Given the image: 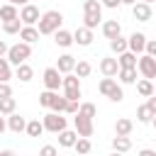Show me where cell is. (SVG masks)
Masks as SVG:
<instances>
[{"mask_svg": "<svg viewBox=\"0 0 156 156\" xmlns=\"http://www.w3.org/2000/svg\"><path fill=\"white\" fill-rule=\"evenodd\" d=\"M39 156H58V151H56V146L46 144V146H41V149H39Z\"/></svg>", "mask_w": 156, "mask_h": 156, "instance_id": "f35d334b", "label": "cell"}, {"mask_svg": "<svg viewBox=\"0 0 156 156\" xmlns=\"http://www.w3.org/2000/svg\"><path fill=\"white\" fill-rule=\"evenodd\" d=\"M90 71H93V66H90L88 61H78V63H76V71H73V73H76L78 78H88V76H90Z\"/></svg>", "mask_w": 156, "mask_h": 156, "instance_id": "e575fe53", "label": "cell"}, {"mask_svg": "<svg viewBox=\"0 0 156 156\" xmlns=\"http://www.w3.org/2000/svg\"><path fill=\"white\" fill-rule=\"evenodd\" d=\"M5 129H7V122H5V117H2V115H0V134H2V132H5Z\"/></svg>", "mask_w": 156, "mask_h": 156, "instance_id": "c3c4849f", "label": "cell"}, {"mask_svg": "<svg viewBox=\"0 0 156 156\" xmlns=\"http://www.w3.org/2000/svg\"><path fill=\"white\" fill-rule=\"evenodd\" d=\"M73 41L80 44V46H90V44H93V29H88V27H78V29L73 32Z\"/></svg>", "mask_w": 156, "mask_h": 156, "instance_id": "9a60e30c", "label": "cell"}, {"mask_svg": "<svg viewBox=\"0 0 156 156\" xmlns=\"http://www.w3.org/2000/svg\"><path fill=\"white\" fill-rule=\"evenodd\" d=\"M22 27H24V24H22L20 17H17V20H10V22H2V32H5V34H20Z\"/></svg>", "mask_w": 156, "mask_h": 156, "instance_id": "f1b7e54d", "label": "cell"}, {"mask_svg": "<svg viewBox=\"0 0 156 156\" xmlns=\"http://www.w3.org/2000/svg\"><path fill=\"white\" fill-rule=\"evenodd\" d=\"M132 15H134L136 22H149L154 12H151V5H146V2H136V5L132 7Z\"/></svg>", "mask_w": 156, "mask_h": 156, "instance_id": "4fadbf2b", "label": "cell"}, {"mask_svg": "<svg viewBox=\"0 0 156 156\" xmlns=\"http://www.w3.org/2000/svg\"><path fill=\"white\" fill-rule=\"evenodd\" d=\"M7 129L10 132H15V134H20V132H27V119L22 117V115H10L7 117Z\"/></svg>", "mask_w": 156, "mask_h": 156, "instance_id": "2e32d148", "label": "cell"}, {"mask_svg": "<svg viewBox=\"0 0 156 156\" xmlns=\"http://www.w3.org/2000/svg\"><path fill=\"white\" fill-rule=\"evenodd\" d=\"M132 129H134V122L127 119V117H119V119L115 122V136H129Z\"/></svg>", "mask_w": 156, "mask_h": 156, "instance_id": "e0dca14e", "label": "cell"}, {"mask_svg": "<svg viewBox=\"0 0 156 156\" xmlns=\"http://www.w3.org/2000/svg\"><path fill=\"white\" fill-rule=\"evenodd\" d=\"M61 22H63V15L58 10H49V12L41 15L37 29H39V34H56L61 29Z\"/></svg>", "mask_w": 156, "mask_h": 156, "instance_id": "6da1fadb", "label": "cell"}, {"mask_svg": "<svg viewBox=\"0 0 156 156\" xmlns=\"http://www.w3.org/2000/svg\"><path fill=\"white\" fill-rule=\"evenodd\" d=\"M78 110H80V105H78V102H71V100H68V110H66V112H68V115H78Z\"/></svg>", "mask_w": 156, "mask_h": 156, "instance_id": "b9f144b4", "label": "cell"}, {"mask_svg": "<svg viewBox=\"0 0 156 156\" xmlns=\"http://www.w3.org/2000/svg\"><path fill=\"white\" fill-rule=\"evenodd\" d=\"M63 98L71 100V102H78V98H80V78L76 73L63 76Z\"/></svg>", "mask_w": 156, "mask_h": 156, "instance_id": "277c9868", "label": "cell"}, {"mask_svg": "<svg viewBox=\"0 0 156 156\" xmlns=\"http://www.w3.org/2000/svg\"><path fill=\"white\" fill-rule=\"evenodd\" d=\"M20 20H22V24H24V27H34V24L41 20L39 7H37V5H32V2H29V5H24V7L20 10Z\"/></svg>", "mask_w": 156, "mask_h": 156, "instance_id": "ba28073f", "label": "cell"}, {"mask_svg": "<svg viewBox=\"0 0 156 156\" xmlns=\"http://www.w3.org/2000/svg\"><path fill=\"white\" fill-rule=\"evenodd\" d=\"M0 156H17L12 149H5V151H0Z\"/></svg>", "mask_w": 156, "mask_h": 156, "instance_id": "681fc988", "label": "cell"}, {"mask_svg": "<svg viewBox=\"0 0 156 156\" xmlns=\"http://www.w3.org/2000/svg\"><path fill=\"white\" fill-rule=\"evenodd\" d=\"M151 124H154V129H156V115H154V119H151Z\"/></svg>", "mask_w": 156, "mask_h": 156, "instance_id": "816d5d0a", "label": "cell"}, {"mask_svg": "<svg viewBox=\"0 0 156 156\" xmlns=\"http://www.w3.org/2000/svg\"><path fill=\"white\" fill-rule=\"evenodd\" d=\"M117 63H119V68H136L139 58H136V54L124 51V54H119V56H117Z\"/></svg>", "mask_w": 156, "mask_h": 156, "instance_id": "ffe728a7", "label": "cell"}, {"mask_svg": "<svg viewBox=\"0 0 156 156\" xmlns=\"http://www.w3.org/2000/svg\"><path fill=\"white\" fill-rule=\"evenodd\" d=\"M127 41H129V51H132V54H144V51H146V41H149V39H146V34H144V32H134V34H129V39H127Z\"/></svg>", "mask_w": 156, "mask_h": 156, "instance_id": "8fae6325", "label": "cell"}, {"mask_svg": "<svg viewBox=\"0 0 156 156\" xmlns=\"http://www.w3.org/2000/svg\"><path fill=\"white\" fill-rule=\"evenodd\" d=\"M7 2H10V5H15V7H17V5H20V7L29 5V0H7Z\"/></svg>", "mask_w": 156, "mask_h": 156, "instance_id": "bcb514c9", "label": "cell"}, {"mask_svg": "<svg viewBox=\"0 0 156 156\" xmlns=\"http://www.w3.org/2000/svg\"><path fill=\"white\" fill-rule=\"evenodd\" d=\"M46 129H44V122H39V119H32V122H27V134L29 136H41Z\"/></svg>", "mask_w": 156, "mask_h": 156, "instance_id": "1f68e13d", "label": "cell"}, {"mask_svg": "<svg viewBox=\"0 0 156 156\" xmlns=\"http://www.w3.org/2000/svg\"><path fill=\"white\" fill-rule=\"evenodd\" d=\"M73 127H76L78 136H85V139H90V136H93V119L83 117L80 112H78V115L73 117Z\"/></svg>", "mask_w": 156, "mask_h": 156, "instance_id": "30bf717a", "label": "cell"}, {"mask_svg": "<svg viewBox=\"0 0 156 156\" xmlns=\"http://www.w3.org/2000/svg\"><path fill=\"white\" fill-rule=\"evenodd\" d=\"M12 78V71H10V61L7 58H0V83H7Z\"/></svg>", "mask_w": 156, "mask_h": 156, "instance_id": "8d00e7d4", "label": "cell"}, {"mask_svg": "<svg viewBox=\"0 0 156 156\" xmlns=\"http://www.w3.org/2000/svg\"><path fill=\"white\" fill-rule=\"evenodd\" d=\"M15 110H17V100L15 98H2L0 100V115H15Z\"/></svg>", "mask_w": 156, "mask_h": 156, "instance_id": "83f0119b", "label": "cell"}, {"mask_svg": "<svg viewBox=\"0 0 156 156\" xmlns=\"http://www.w3.org/2000/svg\"><path fill=\"white\" fill-rule=\"evenodd\" d=\"M2 98H12V88H10V83H0V100Z\"/></svg>", "mask_w": 156, "mask_h": 156, "instance_id": "ab89813d", "label": "cell"}, {"mask_svg": "<svg viewBox=\"0 0 156 156\" xmlns=\"http://www.w3.org/2000/svg\"><path fill=\"white\" fill-rule=\"evenodd\" d=\"M102 5H105V7H112V10H115V7H119L122 2H119V0H102Z\"/></svg>", "mask_w": 156, "mask_h": 156, "instance_id": "7bdbcfd3", "label": "cell"}, {"mask_svg": "<svg viewBox=\"0 0 156 156\" xmlns=\"http://www.w3.org/2000/svg\"><path fill=\"white\" fill-rule=\"evenodd\" d=\"M136 119H139L141 124H146V122H151V119H154V112L149 110V105H146V102L136 107Z\"/></svg>", "mask_w": 156, "mask_h": 156, "instance_id": "4dcf8cb0", "label": "cell"}, {"mask_svg": "<svg viewBox=\"0 0 156 156\" xmlns=\"http://www.w3.org/2000/svg\"><path fill=\"white\" fill-rule=\"evenodd\" d=\"M141 2H146V5H151V2H154V0H141Z\"/></svg>", "mask_w": 156, "mask_h": 156, "instance_id": "f5cc1de1", "label": "cell"}, {"mask_svg": "<svg viewBox=\"0 0 156 156\" xmlns=\"http://www.w3.org/2000/svg\"><path fill=\"white\" fill-rule=\"evenodd\" d=\"M76 141H78V132H73V129H63L58 134V146H63V149L76 146Z\"/></svg>", "mask_w": 156, "mask_h": 156, "instance_id": "d6986e66", "label": "cell"}, {"mask_svg": "<svg viewBox=\"0 0 156 156\" xmlns=\"http://www.w3.org/2000/svg\"><path fill=\"white\" fill-rule=\"evenodd\" d=\"M98 90H100L105 98H110L112 102H122V98H124V93H122V88L117 85L115 78H102L100 85H98Z\"/></svg>", "mask_w": 156, "mask_h": 156, "instance_id": "5b68a950", "label": "cell"}, {"mask_svg": "<svg viewBox=\"0 0 156 156\" xmlns=\"http://www.w3.org/2000/svg\"><path fill=\"white\" fill-rule=\"evenodd\" d=\"M102 34H105L107 39H115V37L122 34V24H119L117 20H107V22H102Z\"/></svg>", "mask_w": 156, "mask_h": 156, "instance_id": "ac0fdd59", "label": "cell"}, {"mask_svg": "<svg viewBox=\"0 0 156 156\" xmlns=\"http://www.w3.org/2000/svg\"><path fill=\"white\" fill-rule=\"evenodd\" d=\"M78 112H80L83 117H88V119H95V117H98V107H95L93 102H83Z\"/></svg>", "mask_w": 156, "mask_h": 156, "instance_id": "d590c367", "label": "cell"}, {"mask_svg": "<svg viewBox=\"0 0 156 156\" xmlns=\"http://www.w3.org/2000/svg\"><path fill=\"white\" fill-rule=\"evenodd\" d=\"M139 156H156V151H154V149H141Z\"/></svg>", "mask_w": 156, "mask_h": 156, "instance_id": "7dc6e473", "label": "cell"}, {"mask_svg": "<svg viewBox=\"0 0 156 156\" xmlns=\"http://www.w3.org/2000/svg\"><path fill=\"white\" fill-rule=\"evenodd\" d=\"M112 149H115L117 154H124V151L132 149V139H129V136H115V139H112Z\"/></svg>", "mask_w": 156, "mask_h": 156, "instance_id": "4316f807", "label": "cell"}, {"mask_svg": "<svg viewBox=\"0 0 156 156\" xmlns=\"http://www.w3.org/2000/svg\"><path fill=\"white\" fill-rule=\"evenodd\" d=\"M110 49L119 56V54H124V51H129V41L119 34V37H115V39H110Z\"/></svg>", "mask_w": 156, "mask_h": 156, "instance_id": "7402d4cb", "label": "cell"}, {"mask_svg": "<svg viewBox=\"0 0 156 156\" xmlns=\"http://www.w3.org/2000/svg\"><path fill=\"white\" fill-rule=\"evenodd\" d=\"M51 112H56V115H61V112H66L68 110V100L63 98V95H58L56 93V98H54V102H51V107H49Z\"/></svg>", "mask_w": 156, "mask_h": 156, "instance_id": "f546056e", "label": "cell"}, {"mask_svg": "<svg viewBox=\"0 0 156 156\" xmlns=\"http://www.w3.org/2000/svg\"><path fill=\"white\" fill-rule=\"evenodd\" d=\"M76 58L71 56V54H63V56H58V63H56V68H58V73L61 76H68V73H73L76 71Z\"/></svg>", "mask_w": 156, "mask_h": 156, "instance_id": "7c38bea8", "label": "cell"}, {"mask_svg": "<svg viewBox=\"0 0 156 156\" xmlns=\"http://www.w3.org/2000/svg\"><path fill=\"white\" fill-rule=\"evenodd\" d=\"M7 51H10V46H7V44H5L2 39H0V58H2V56H5Z\"/></svg>", "mask_w": 156, "mask_h": 156, "instance_id": "f6af8a7d", "label": "cell"}, {"mask_svg": "<svg viewBox=\"0 0 156 156\" xmlns=\"http://www.w3.org/2000/svg\"><path fill=\"white\" fill-rule=\"evenodd\" d=\"M144 54H149V56L156 58V39H149V41H146V51H144Z\"/></svg>", "mask_w": 156, "mask_h": 156, "instance_id": "60d3db41", "label": "cell"}, {"mask_svg": "<svg viewBox=\"0 0 156 156\" xmlns=\"http://www.w3.org/2000/svg\"><path fill=\"white\" fill-rule=\"evenodd\" d=\"M136 93H139L141 98H151V95H154V83H151L149 78L136 80Z\"/></svg>", "mask_w": 156, "mask_h": 156, "instance_id": "484cf974", "label": "cell"}, {"mask_svg": "<svg viewBox=\"0 0 156 156\" xmlns=\"http://www.w3.org/2000/svg\"><path fill=\"white\" fill-rule=\"evenodd\" d=\"M83 12H85V24L83 27H88V29H95L98 24H100V20H102V2L100 0H85L83 2Z\"/></svg>", "mask_w": 156, "mask_h": 156, "instance_id": "7a4b0ae2", "label": "cell"}, {"mask_svg": "<svg viewBox=\"0 0 156 156\" xmlns=\"http://www.w3.org/2000/svg\"><path fill=\"white\" fill-rule=\"evenodd\" d=\"M54 98H56V93H54V90H46V93L39 95V105H41V107H51Z\"/></svg>", "mask_w": 156, "mask_h": 156, "instance_id": "74e56055", "label": "cell"}, {"mask_svg": "<svg viewBox=\"0 0 156 156\" xmlns=\"http://www.w3.org/2000/svg\"><path fill=\"white\" fill-rule=\"evenodd\" d=\"M54 41H56L58 46H63V49L71 46V44H76V41H73V32H66V29H58V32L54 34Z\"/></svg>", "mask_w": 156, "mask_h": 156, "instance_id": "44dd1931", "label": "cell"}, {"mask_svg": "<svg viewBox=\"0 0 156 156\" xmlns=\"http://www.w3.org/2000/svg\"><path fill=\"white\" fill-rule=\"evenodd\" d=\"M100 73H102L105 78H115V76L119 73L117 58H102V61H100Z\"/></svg>", "mask_w": 156, "mask_h": 156, "instance_id": "5bb4252c", "label": "cell"}, {"mask_svg": "<svg viewBox=\"0 0 156 156\" xmlns=\"http://www.w3.org/2000/svg\"><path fill=\"white\" fill-rule=\"evenodd\" d=\"M136 68H139V73L144 76V78H156V58L154 56H149V54H141L139 56V63H136Z\"/></svg>", "mask_w": 156, "mask_h": 156, "instance_id": "52a82bcc", "label": "cell"}, {"mask_svg": "<svg viewBox=\"0 0 156 156\" xmlns=\"http://www.w3.org/2000/svg\"><path fill=\"white\" fill-rule=\"evenodd\" d=\"M119 2H122V5H132V7L136 5V0H119Z\"/></svg>", "mask_w": 156, "mask_h": 156, "instance_id": "f907efd6", "label": "cell"}, {"mask_svg": "<svg viewBox=\"0 0 156 156\" xmlns=\"http://www.w3.org/2000/svg\"><path fill=\"white\" fill-rule=\"evenodd\" d=\"M80 156H85V154H90V149H93V144H90V139H85V136H78V141H76V146H73Z\"/></svg>", "mask_w": 156, "mask_h": 156, "instance_id": "836d02e7", "label": "cell"}, {"mask_svg": "<svg viewBox=\"0 0 156 156\" xmlns=\"http://www.w3.org/2000/svg\"><path fill=\"white\" fill-rule=\"evenodd\" d=\"M146 105H149V110H151V112L156 115V98H154V95H151V98L146 100Z\"/></svg>", "mask_w": 156, "mask_h": 156, "instance_id": "ee69618b", "label": "cell"}, {"mask_svg": "<svg viewBox=\"0 0 156 156\" xmlns=\"http://www.w3.org/2000/svg\"><path fill=\"white\" fill-rule=\"evenodd\" d=\"M17 78H20L22 83L32 80V78H34V71H32V66H29V63H22V66H17Z\"/></svg>", "mask_w": 156, "mask_h": 156, "instance_id": "d6a6232c", "label": "cell"}, {"mask_svg": "<svg viewBox=\"0 0 156 156\" xmlns=\"http://www.w3.org/2000/svg\"><path fill=\"white\" fill-rule=\"evenodd\" d=\"M117 78H119V83L132 85V83H136V68H119Z\"/></svg>", "mask_w": 156, "mask_h": 156, "instance_id": "d4e9b609", "label": "cell"}, {"mask_svg": "<svg viewBox=\"0 0 156 156\" xmlns=\"http://www.w3.org/2000/svg\"><path fill=\"white\" fill-rule=\"evenodd\" d=\"M29 56H32V44H24V41H20V44L10 46V51H7V61H10V63H15V66L27 63V58H29Z\"/></svg>", "mask_w": 156, "mask_h": 156, "instance_id": "3957f363", "label": "cell"}, {"mask_svg": "<svg viewBox=\"0 0 156 156\" xmlns=\"http://www.w3.org/2000/svg\"><path fill=\"white\" fill-rule=\"evenodd\" d=\"M41 80H44L46 90H54V93H56V90L63 85V78H61V73H58V68H56V66H54V68H46Z\"/></svg>", "mask_w": 156, "mask_h": 156, "instance_id": "9c48e42d", "label": "cell"}, {"mask_svg": "<svg viewBox=\"0 0 156 156\" xmlns=\"http://www.w3.org/2000/svg\"><path fill=\"white\" fill-rule=\"evenodd\" d=\"M20 39H22L24 44H34V41L39 39V29H37V27H22Z\"/></svg>", "mask_w": 156, "mask_h": 156, "instance_id": "cb8c5ba5", "label": "cell"}, {"mask_svg": "<svg viewBox=\"0 0 156 156\" xmlns=\"http://www.w3.org/2000/svg\"><path fill=\"white\" fill-rule=\"evenodd\" d=\"M110 156H122V154H117V151H112V154H110Z\"/></svg>", "mask_w": 156, "mask_h": 156, "instance_id": "db71d44e", "label": "cell"}, {"mask_svg": "<svg viewBox=\"0 0 156 156\" xmlns=\"http://www.w3.org/2000/svg\"><path fill=\"white\" fill-rule=\"evenodd\" d=\"M44 129L46 132H54V134H61L63 129H66V117H61V115H56V112H49V115H44Z\"/></svg>", "mask_w": 156, "mask_h": 156, "instance_id": "8992f818", "label": "cell"}, {"mask_svg": "<svg viewBox=\"0 0 156 156\" xmlns=\"http://www.w3.org/2000/svg\"><path fill=\"white\" fill-rule=\"evenodd\" d=\"M17 17H20V10H17L15 5H10V2H7V5H2V7H0V20H2V22L17 20Z\"/></svg>", "mask_w": 156, "mask_h": 156, "instance_id": "603a6c76", "label": "cell"}]
</instances>
